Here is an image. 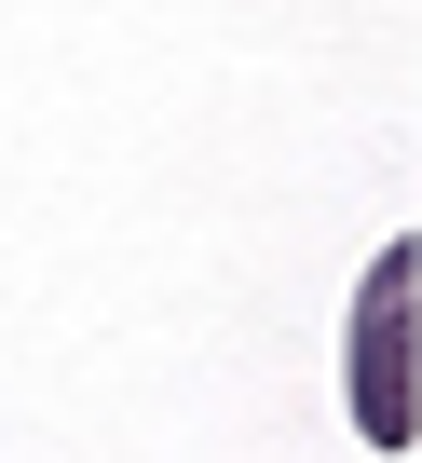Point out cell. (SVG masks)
I'll return each mask as SVG.
<instances>
[]
</instances>
